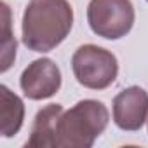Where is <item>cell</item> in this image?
Masks as SVG:
<instances>
[{
	"mask_svg": "<svg viewBox=\"0 0 148 148\" xmlns=\"http://www.w3.org/2000/svg\"><path fill=\"white\" fill-rule=\"evenodd\" d=\"M0 132L4 138L16 136L25 120V103L7 86H0Z\"/></svg>",
	"mask_w": 148,
	"mask_h": 148,
	"instance_id": "cell-8",
	"label": "cell"
},
{
	"mask_svg": "<svg viewBox=\"0 0 148 148\" xmlns=\"http://www.w3.org/2000/svg\"><path fill=\"white\" fill-rule=\"evenodd\" d=\"M19 86L28 99H47L61 89V70L51 58L35 59L23 70Z\"/></svg>",
	"mask_w": 148,
	"mask_h": 148,
	"instance_id": "cell-5",
	"label": "cell"
},
{
	"mask_svg": "<svg viewBox=\"0 0 148 148\" xmlns=\"http://www.w3.org/2000/svg\"><path fill=\"white\" fill-rule=\"evenodd\" d=\"M113 122L122 131H139L148 120V92L139 86H131L113 98Z\"/></svg>",
	"mask_w": 148,
	"mask_h": 148,
	"instance_id": "cell-6",
	"label": "cell"
},
{
	"mask_svg": "<svg viewBox=\"0 0 148 148\" xmlns=\"http://www.w3.org/2000/svg\"><path fill=\"white\" fill-rule=\"evenodd\" d=\"M73 9L68 0H30L21 23L23 44L33 52L54 51L71 32Z\"/></svg>",
	"mask_w": 148,
	"mask_h": 148,
	"instance_id": "cell-1",
	"label": "cell"
},
{
	"mask_svg": "<svg viewBox=\"0 0 148 148\" xmlns=\"http://www.w3.org/2000/svg\"><path fill=\"white\" fill-rule=\"evenodd\" d=\"M134 18L131 0H91L87 5V23L92 33L106 40L125 37L132 30Z\"/></svg>",
	"mask_w": 148,
	"mask_h": 148,
	"instance_id": "cell-4",
	"label": "cell"
},
{
	"mask_svg": "<svg viewBox=\"0 0 148 148\" xmlns=\"http://www.w3.org/2000/svg\"><path fill=\"white\" fill-rule=\"evenodd\" d=\"M110 120L108 108L98 99H82L63 112L58 122L56 148H91Z\"/></svg>",
	"mask_w": 148,
	"mask_h": 148,
	"instance_id": "cell-2",
	"label": "cell"
},
{
	"mask_svg": "<svg viewBox=\"0 0 148 148\" xmlns=\"http://www.w3.org/2000/svg\"><path fill=\"white\" fill-rule=\"evenodd\" d=\"M146 2H148V0H146Z\"/></svg>",
	"mask_w": 148,
	"mask_h": 148,
	"instance_id": "cell-10",
	"label": "cell"
},
{
	"mask_svg": "<svg viewBox=\"0 0 148 148\" xmlns=\"http://www.w3.org/2000/svg\"><path fill=\"white\" fill-rule=\"evenodd\" d=\"M71 70L80 86L92 91H103L115 82L119 75V61L112 51L86 44L73 52Z\"/></svg>",
	"mask_w": 148,
	"mask_h": 148,
	"instance_id": "cell-3",
	"label": "cell"
},
{
	"mask_svg": "<svg viewBox=\"0 0 148 148\" xmlns=\"http://www.w3.org/2000/svg\"><path fill=\"white\" fill-rule=\"evenodd\" d=\"M63 105L51 103L37 112L32 125L30 138L26 141V148H56L58 138V122L63 115Z\"/></svg>",
	"mask_w": 148,
	"mask_h": 148,
	"instance_id": "cell-7",
	"label": "cell"
},
{
	"mask_svg": "<svg viewBox=\"0 0 148 148\" xmlns=\"http://www.w3.org/2000/svg\"><path fill=\"white\" fill-rule=\"evenodd\" d=\"M4 7V16H5V25H4V54H2V71H7L11 68L12 59L16 58V38L11 33V23H9V7L5 2H2Z\"/></svg>",
	"mask_w": 148,
	"mask_h": 148,
	"instance_id": "cell-9",
	"label": "cell"
}]
</instances>
